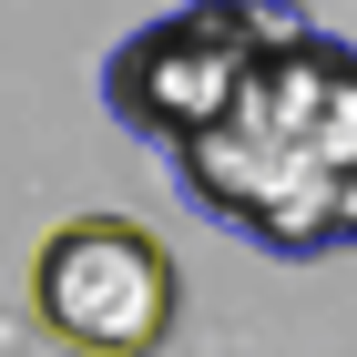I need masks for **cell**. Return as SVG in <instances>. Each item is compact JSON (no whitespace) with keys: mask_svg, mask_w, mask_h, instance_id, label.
Wrapping results in <instances>:
<instances>
[{"mask_svg":"<svg viewBox=\"0 0 357 357\" xmlns=\"http://www.w3.org/2000/svg\"><path fill=\"white\" fill-rule=\"evenodd\" d=\"M296 31H306L296 0H184L174 21H143L133 41L102 61V102L174 153V143H194L225 102H235V82H245L275 41H296Z\"/></svg>","mask_w":357,"mask_h":357,"instance_id":"2","label":"cell"},{"mask_svg":"<svg viewBox=\"0 0 357 357\" xmlns=\"http://www.w3.org/2000/svg\"><path fill=\"white\" fill-rule=\"evenodd\" d=\"M174 174L215 225L266 255L357 245V52L327 31L275 41L235 82V102L194 143H174Z\"/></svg>","mask_w":357,"mask_h":357,"instance_id":"1","label":"cell"},{"mask_svg":"<svg viewBox=\"0 0 357 357\" xmlns=\"http://www.w3.org/2000/svg\"><path fill=\"white\" fill-rule=\"evenodd\" d=\"M174 255L123 215H72L31 255V317L72 357H153L174 337Z\"/></svg>","mask_w":357,"mask_h":357,"instance_id":"3","label":"cell"}]
</instances>
